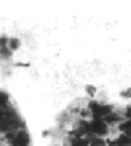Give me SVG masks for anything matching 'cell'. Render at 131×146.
Instances as JSON below:
<instances>
[{"mask_svg":"<svg viewBox=\"0 0 131 146\" xmlns=\"http://www.w3.org/2000/svg\"><path fill=\"white\" fill-rule=\"evenodd\" d=\"M88 107H89V110H91V111H93V110H96V108H98V107H100V103H98L97 100H91V102H89V104H88Z\"/></svg>","mask_w":131,"mask_h":146,"instance_id":"obj_11","label":"cell"},{"mask_svg":"<svg viewBox=\"0 0 131 146\" xmlns=\"http://www.w3.org/2000/svg\"><path fill=\"white\" fill-rule=\"evenodd\" d=\"M87 91L89 93V95H95V93H96V88H93V86L88 85V86H87Z\"/></svg>","mask_w":131,"mask_h":146,"instance_id":"obj_14","label":"cell"},{"mask_svg":"<svg viewBox=\"0 0 131 146\" xmlns=\"http://www.w3.org/2000/svg\"><path fill=\"white\" fill-rule=\"evenodd\" d=\"M71 146H89V140L88 138H72L71 141Z\"/></svg>","mask_w":131,"mask_h":146,"instance_id":"obj_6","label":"cell"},{"mask_svg":"<svg viewBox=\"0 0 131 146\" xmlns=\"http://www.w3.org/2000/svg\"><path fill=\"white\" fill-rule=\"evenodd\" d=\"M80 115H81L83 117H87V116H88V111H87V110H81V111H80Z\"/></svg>","mask_w":131,"mask_h":146,"instance_id":"obj_16","label":"cell"},{"mask_svg":"<svg viewBox=\"0 0 131 146\" xmlns=\"http://www.w3.org/2000/svg\"><path fill=\"white\" fill-rule=\"evenodd\" d=\"M0 56L4 59H8L9 56H11V52H9V50H7L5 47H3V48H0Z\"/></svg>","mask_w":131,"mask_h":146,"instance_id":"obj_10","label":"cell"},{"mask_svg":"<svg viewBox=\"0 0 131 146\" xmlns=\"http://www.w3.org/2000/svg\"><path fill=\"white\" fill-rule=\"evenodd\" d=\"M106 124H114V123H118V120H119V117H118V115H116V113H109V115H106L104 119H102Z\"/></svg>","mask_w":131,"mask_h":146,"instance_id":"obj_7","label":"cell"},{"mask_svg":"<svg viewBox=\"0 0 131 146\" xmlns=\"http://www.w3.org/2000/svg\"><path fill=\"white\" fill-rule=\"evenodd\" d=\"M113 111V107L110 104H100V107L92 111V115H93V119H104L106 115L112 113Z\"/></svg>","mask_w":131,"mask_h":146,"instance_id":"obj_2","label":"cell"},{"mask_svg":"<svg viewBox=\"0 0 131 146\" xmlns=\"http://www.w3.org/2000/svg\"><path fill=\"white\" fill-rule=\"evenodd\" d=\"M118 129L121 132H123L125 134H128L131 136V119H128L127 121H123L118 125Z\"/></svg>","mask_w":131,"mask_h":146,"instance_id":"obj_4","label":"cell"},{"mask_svg":"<svg viewBox=\"0 0 131 146\" xmlns=\"http://www.w3.org/2000/svg\"><path fill=\"white\" fill-rule=\"evenodd\" d=\"M91 129L92 133L97 136H105L107 133V125L102 119H93V121L91 123Z\"/></svg>","mask_w":131,"mask_h":146,"instance_id":"obj_1","label":"cell"},{"mask_svg":"<svg viewBox=\"0 0 131 146\" xmlns=\"http://www.w3.org/2000/svg\"><path fill=\"white\" fill-rule=\"evenodd\" d=\"M8 42H9V39L7 38V36H1V38H0V47H1V48H3V47H5Z\"/></svg>","mask_w":131,"mask_h":146,"instance_id":"obj_12","label":"cell"},{"mask_svg":"<svg viewBox=\"0 0 131 146\" xmlns=\"http://www.w3.org/2000/svg\"><path fill=\"white\" fill-rule=\"evenodd\" d=\"M126 117L131 119V106H128L127 108H126Z\"/></svg>","mask_w":131,"mask_h":146,"instance_id":"obj_15","label":"cell"},{"mask_svg":"<svg viewBox=\"0 0 131 146\" xmlns=\"http://www.w3.org/2000/svg\"><path fill=\"white\" fill-rule=\"evenodd\" d=\"M20 39L17 38H12V39H9V46H11V50H17L20 47Z\"/></svg>","mask_w":131,"mask_h":146,"instance_id":"obj_9","label":"cell"},{"mask_svg":"<svg viewBox=\"0 0 131 146\" xmlns=\"http://www.w3.org/2000/svg\"><path fill=\"white\" fill-rule=\"evenodd\" d=\"M89 146H106V142L101 137H97V138H93L89 141Z\"/></svg>","mask_w":131,"mask_h":146,"instance_id":"obj_8","label":"cell"},{"mask_svg":"<svg viewBox=\"0 0 131 146\" xmlns=\"http://www.w3.org/2000/svg\"><path fill=\"white\" fill-rule=\"evenodd\" d=\"M117 140H118L119 146H131V136H128V134H121Z\"/></svg>","mask_w":131,"mask_h":146,"instance_id":"obj_5","label":"cell"},{"mask_svg":"<svg viewBox=\"0 0 131 146\" xmlns=\"http://www.w3.org/2000/svg\"><path fill=\"white\" fill-rule=\"evenodd\" d=\"M121 95H122L123 98H131V88L127 89L126 91H122V93H121Z\"/></svg>","mask_w":131,"mask_h":146,"instance_id":"obj_13","label":"cell"},{"mask_svg":"<svg viewBox=\"0 0 131 146\" xmlns=\"http://www.w3.org/2000/svg\"><path fill=\"white\" fill-rule=\"evenodd\" d=\"M30 143V138H29V134L25 131H20L16 136V140L12 142L13 146H29Z\"/></svg>","mask_w":131,"mask_h":146,"instance_id":"obj_3","label":"cell"}]
</instances>
